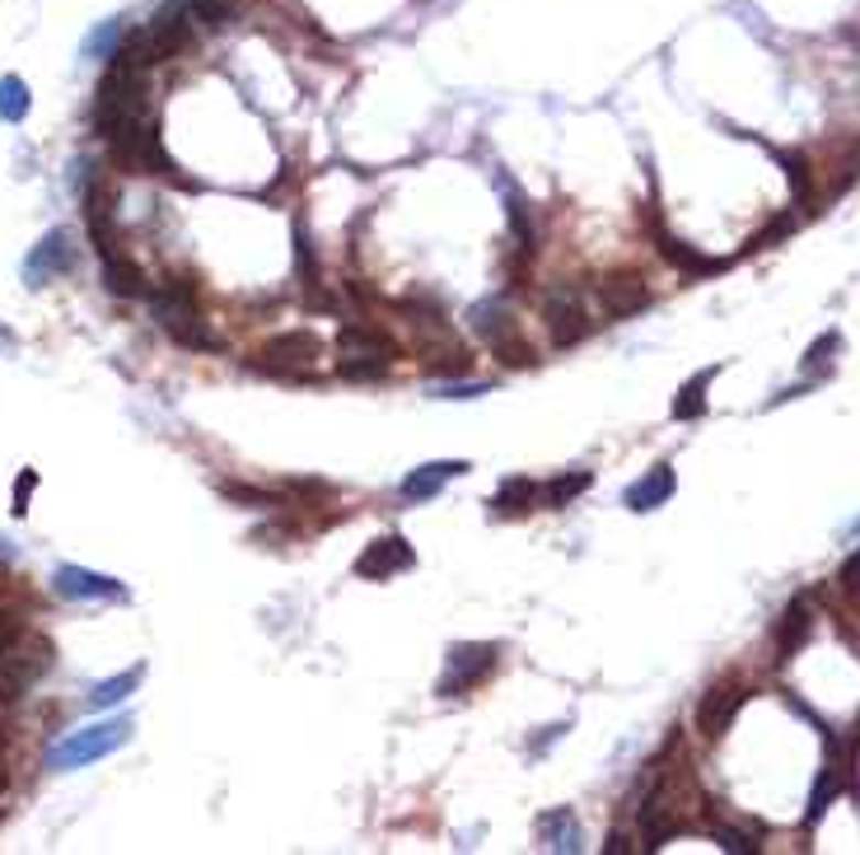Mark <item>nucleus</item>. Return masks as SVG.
<instances>
[{
	"label": "nucleus",
	"mask_w": 860,
	"mask_h": 855,
	"mask_svg": "<svg viewBox=\"0 0 860 855\" xmlns=\"http://www.w3.org/2000/svg\"><path fill=\"white\" fill-rule=\"evenodd\" d=\"M150 304H154V323H160L179 346H187V351L221 346V336L206 328L202 304H197V286H192L187 276H169V281L150 295Z\"/></svg>",
	"instance_id": "f257e3e1"
},
{
	"label": "nucleus",
	"mask_w": 860,
	"mask_h": 855,
	"mask_svg": "<svg viewBox=\"0 0 860 855\" xmlns=\"http://www.w3.org/2000/svg\"><path fill=\"white\" fill-rule=\"evenodd\" d=\"M136 117H146V79L141 71L112 62V71L99 79V94H94V131L108 141L112 131H122Z\"/></svg>",
	"instance_id": "f03ea898"
},
{
	"label": "nucleus",
	"mask_w": 860,
	"mask_h": 855,
	"mask_svg": "<svg viewBox=\"0 0 860 855\" xmlns=\"http://www.w3.org/2000/svg\"><path fill=\"white\" fill-rule=\"evenodd\" d=\"M108 154H112V164L117 169H127V173H173L179 164L164 154V141H160V127H154V117H136V122H127L122 131H112L108 136Z\"/></svg>",
	"instance_id": "7ed1b4c3"
},
{
	"label": "nucleus",
	"mask_w": 860,
	"mask_h": 855,
	"mask_svg": "<svg viewBox=\"0 0 860 855\" xmlns=\"http://www.w3.org/2000/svg\"><path fill=\"white\" fill-rule=\"evenodd\" d=\"M262 355H267V361H258L262 374H277V380H290V384H309L314 380L309 365L323 355V342H319V332H309V328H290L281 336H271Z\"/></svg>",
	"instance_id": "20e7f679"
},
{
	"label": "nucleus",
	"mask_w": 860,
	"mask_h": 855,
	"mask_svg": "<svg viewBox=\"0 0 860 855\" xmlns=\"http://www.w3.org/2000/svg\"><path fill=\"white\" fill-rule=\"evenodd\" d=\"M501 664V650L496 645H482V641H459V645H449V660H444V673H440V697H463V692H473L482 687L486 678L496 673Z\"/></svg>",
	"instance_id": "39448f33"
},
{
	"label": "nucleus",
	"mask_w": 860,
	"mask_h": 855,
	"mask_svg": "<svg viewBox=\"0 0 860 855\" xmlns=\"http://www.w3.org/2000/svg\"><path fill=\"white\" fill-rule=\"evenodd\" d=\"M127 739H131V725L127 720H104V725H89L80 734H71L66 744H56L47 762L56 771H75V767H89V762L108 758V752H117Z\"/></svg>",
	"instance_id": "423d86ee"
},
{
	"label": "nucleus",
	"mask_w": 860,
	"mask_h": 855,
	"mask_svg": "<svg viewBox=\"0 0 860 855\" xmlns=\"http://www.w3.org/2000/svg\"><path fill=\"white\" fill-rule=\"evenodd\" d=\"M542 323L552 346H576L580 336H590V313H584V295L576 286H552L542 295Z\"/></svg>",
	"instance_id": "0eeeda50"
},
{
	"label": "nucleus",
	"mask_w": 860,
	"mask_h": 855,
	"mask_svg": "<svg viewBox=\"0 0 860 855\" xmlns=\"http://www.w3.org/2000/svg\"><path fill=\"white\" fill-rule=\"evenodd\" d=\"M192 10H187V0H164L160 10H154V19L146 24V38H150V47L160 62H169V56H179L192 47Z\"/></svg>",
	"instance_id": "6e6552de"
},
{
	"label": "nucleus",
	"mask_w": 860,
	"mask_h": 855,
	"mask_svg": "<svg viewBox=\"0 0 860 855\" xmlns=\"http://www.w3.org/2000/svg\"><path fill=\"white\" fill-rule=\"evenodd\" d=\"M744 702H749V687H739V683H716L701 692V702H697L701 739H725L730 725L739 720V710H744Z\"/></svg>",
	"instance_id": "1a4fd4ad"
},
{
	"label": "nucleus",
	"mask_w": 860,
	"mask_h": 855,
	"mask_svg": "<svg viewBox=\"0 0 860 855\" xmlns=\"http://www.w3.org/2000/svg\"><path fill=\"white\" fill-rule=\"evenodd\" d=\"M47 664H52V645L47 641H33L29 650L14 645L6 660H0V702H19L47 673Z\"/></svg>",
	"instance_id": "9d476101"
},
{
	"label": "nucleus",
	"mask_w": 860,
	"mask_h": 855,
	"mask_svg": "<svg viewBox=\"0 0 860 855\" xmlns=\"http://www.w3.org/2000/svg\"><path fill=\"white\" fill-rule=\"evenodd\" d=\"M417 566V552L407 538L388 533V538H375L361 556H356V575L361 580H394L398 570H412Z\"/></svg>",
	"instance_id": "9b49d317"
},
{
	"label": "nucleus",
	"mask_w": 860,
	"mask_h": 855,
	"mask_svg": "<svg viewBox=\"0 0 860 855\" xmlns=\"http://www.w3.org/2000/svg\"><path fill=\"white\" fill-rule=\"evenodd\" d=\"M52 585L62 599L71 603H89V599H122V580H112V575H99V570H85V566H56Z\"/></svg>",
	"instance_id": "f8f14e48"
},
{
	"label": "nucleus",
	"mask_w": 860,
	"mask_h": 855,
	"mask_svg": "<svg viewBox=\"0 0 860 855\" xmlns=\"http://www.w3.org/2000/svg\"><path fill=\"white\" fill-rule=\"evenodd\" d=\"M71 263H75V253H71L66 229H52V234L43 238V244H37V248L24 257V281L37 290V286L56 281L62 271H71Z\"/></svg>",
	"instance_id": "ddd939ff"
},
{
	"label": "nucleus",
	"mask_w": 860,
	"mask_h": 855,
	"mask_svg": "<svg viewBox=\"0 0 860 855\" xmlns=\"http://www.w3.org/2000/svg\"><path fill=\"white\" fill-rule=\"evenodd\" d=\"M599 300H603V309H609V313L627 318V313H641L645 304H651V286H645L636 271H609L599 281Z\"/></svg>",
	"instance_id": "4468645a"
},
{
	"label": "nucleus",
	"mask_w": 860,
	"mask_h": 855,
	"mask_svg": "<svg viewBox=\"0 0 860 855\" xmlns=\"http://www.w3.org/2000/svg\"><path fill=\"white\" fill-rule=\"evenodd\" d=\"M809 631H814V608H809V599H791V603H786V612H781L776 631H772V641H776V660H781V664H791L795 654L805 650Z\"/></svg>",
	"instance_id": "2eb2a0df"
},
{
	"label": "nucleus",
	"mask_w": 860,
	"mask_h": 855,
	"mask_svg": "<svg viewBox=\"0 0 860 855\" xmlns=\"http://www.w3.org/2000/svg\"><path fill=\"white\" fill-rule=\"evenodd\" d=\"M655 244H659V257H664V263L678 267V271H688V276H716V271L730 267V257H707V253H697V248L682 244V238H674L669 229H655Z\"/></svg>",
	"instance_id": "dca6fc26"
},
{
	"label": "nucleus",
	"mask_w": 860,
	"mask_h": 855,
	"mask_svg": "<svg viewBox=\"0 0 860 855\" xmlns=\"http://www.w3.org/2000/svg\"><path fill=\"white\" fill-rule=\"evenodd\" d=\"M678 491V477H674V468L669 463H655L645 477H636V482L627 487V510H636V514H651V510H659L669 495Z\"/></svg>",
	"instance_id": "f3484780"
},
{
	"label": "nucleus",
	"mask_w": 860,
	"mask_h": 855,
	"mask_svg": "<svg viewBox=\"0 0 860 855\" xmlns=\"http://www.w3.org/2000/svg\"><path fill=\"white\" fill-rule=\"evenodd\" d=\"M467 472V463H459V459H444V463H421L417 472H407L402 477V501H430V495H440L444 491V482L449 477H463Z\"/></svg>",
	"instance_id": "a211bd4d"
},
{
	"label": "nucleus",
	"mask_w": 860,
	"mask_h": 855,
	"mask_svg": "<svg viewBox=\"0 0 860 855\" xmlns=\"http://www.w3.org/2000/svg\"><path fill=\"white\" fill-rule=\"evenodd\" d=\"M477 355L467 351L463 342H440V346H426L421 351V370L430 380H463L467 370H473Z\"/></svg>",
	"instance_id": "6ab92c4d"
},
{
	"label": "nucleus",
	"mask_w": 860,
	"mask_h": 855,
	"mask_svg": "<svg viewBox=\"0 0 860 855\" xmlns=\"http://www.w3.org/2000/svg\"><path fill=\"white\" fill-rule=\"evenodd\" d=\"M104 286H108V295H117V300H141V295H150L146 271L136 267L127 253H108L104 257Z\"/></svg>",
	"instance_id": "aec40b11"
},
{
	"label": "nucleus",
	"mask_w": 860,
	"mask_h": 855,
	"mask_svg": "<svg viewBox=\"0 0 860 855\" xmlns=\"http://www.w3.org/2000/svg\"><path fill=\"white\" fill-rule=\"evenodd\" d=\"M501 192H505V215H510V238H515V248H519V257H534L538 253V234H534V215H529V202H524V192L505 178L501 183Z\"/></svg>",
	"instance_id": "412c9836"
},
{
	"label": "nucleus",
	"mask_w": 860,
	"mask_h": 855,
	"mask_svg": "<svg viewBox=\"0 0 860 855\" xmlns=\"http://www.w3.org/2000/svg\"><path fill=\"white\" fill-rule=\"evenodd\" d=\"M538 501H542V487L534 482V477H510V482H501V491L492 495V514H510V520H519V514H529Z\"/></svg>",
	"instance_id": "4be33fe9"
},
{
	"label": "nucleus",
	"mask_w": 860,
	"mask_h": 855,
	"mask_svg": "<svg viewBox=\"0 0 860 855\" xmlns=\"http://www.w3.org/2000/svg\"><path fill=\"white\" fill-rule=\"evenodd\" d=\"M467 328H473L486 346L501 342V336H515V332H519L515 318H510V309H505L501 300H482V304H473V313H467Z\"/></svg>",
	"instance_id": "5701e85b"
},
{
	"label": "nucleus",
	"mask_w": 860,
	"mask_h": 855,
	"mask_svg": "<svg viewBox=\"0 0 860 855\" xmlns=\"http://www.w3.org/2000/svg\"><path fill=\"white\" fill-rule=\"evenodd\" d=\"M337 346H342L346 355H398L394 336L379 332V328H369V323H346V328L337 332Z\"/></svg>",
	"instance_id": "b1692460"
},
{
	"label": "nucleus",
	"mask_w": 860,
	"mask_h": 855,
	"mask_svg": "<svg viewBox=\"0 0 860 855\" xmlns=\"http://www.w3.org/2000/svg\"><path fill=\"white\" fill-rule=\"evenodd\" d=\"M538 837L547 851H580V823L571 809H552L538 819Z\"/></svg>",
	"instance_id": "393cba45"
},
{
	"label": "nucleus",
	"mask_w": 860,
	"mask_h": 855,
	"mask_svg": "<svg viewBox=\"0 0 860 855\" xmlns=\"http://www.w3.org/2000/svg\"><path fill=\"white\" fill-rule=\"evenodd\" d=\"M711 380H716V365L692 374V380L678 388V397H674V421H697V416H707V388H711Z\"/></svg>",
	"instance_id": "a878e982"
},
{
	"label": "nucleus",
	"mask_w": 860,
	"mask_h": 855,
	"mask_svg": "<svg viewBox=\"0 0 860 855\" xmlns=\"http://www.w3.org/2000/svg\"><path fill=\"white\" fill-rule=\"evenodd\" d=\"M594 487V472L590 468H576V472H561V477H552V482H547L542 487V505L547 510H561V505H571L576 501V495H584V491H590Z\"/></svg>",
	"instance_id": "bb28decb"
},
{
	"label": "nucleus",
	"mask_w": 860,
	"mask_h": 855,
	"mask_svg": "<svg viewBox=\"0 0 860 855\" xmlns=\"http://www.w3.org/2000/svg\"><path fill=\"white\" fill-rule=\"evenodd\" d=\"M337 374L351 384H375V380H388V374H394V355H342Z\"/></svg>",
	"instance_id": "cd10ccee"
},
{
	"label": "nucleus",
	"mask_w": 860,
	"mask_h": 855,
	"mask_svg": "<svg viewBox=\"0 0 860 855\" xmlns=\"http://www.w3.org/2000/svg\"><path fill=\"white\" fill-rule=\"evenodd\" d=\"M141 664L127 669V673H117V678H104V683H94L89 687V710H108L117 702H127V692H136V683H141Z\"/></svg>",
	"instance_id": "c85d7f7f"
},
{
	"label": "nucleus",
	"mask_w": 860,
	"mask_h": 855,
	"mask_svg": "<svg viewBox=\"0 0 860 855\" xmlns=\"http://www.w3.org/2000/svg\"><path fill=\"white\" fill-rule=\"evenodd\" d=\"M33 108L29 85L19 75H0V122H24Z\"/></svg>",
	"instance_id": "c756f323"
},
{
	"label": "nucleus",
	"mask_w": 860,
	"mask_h": 855,
	"mask_svg": "<svg viewBox=\"0 0 860 855\" xmlns=\"http://www.w3.org/2000/svg\"><path fill=\"white\" fill-rule=\"evenodd\" d=\"M776 159H781V169H786V178H791V196H795V202H809V192H814L809 159L799 150H776Z\"/></svg>",
	"instance_id": "7c9ffc66"
},
{
	"label": "nucleus",
	"mask_w": 860,
	"mask_h": 855,
	"mask_svg": "<svg viewBox=\"0 0 860 855\" xmlns=\"http://www.w3.org/2000/svg\"><path fill=\"white\" fill-rule=\"evenodd\" d=\"M290 234H295V271H300V281H304L309 290H319V263H314V244H309L304 215H295V225H290Z\"/></svg>",
	"instance_id": "2f4dec72"
},
{
	"label": "nucleus",
	"mask_w": 860,
	"mask_h": 855,
	"mask_svg": "<svg viewBox=\"0 0 860 855\" xmlns=\"http://www.w3.org/2000/svg\"><path fill=\"white\" fill-rule=\"evenodd\" d=\"M492 351H496V361L510 365V370H534V365H538V351L524 342L519 332H515V336H501V342H492Z\"/></svg>",
	"instance_id": "473e14b6"
},
{
	"label": "nucleus",
	"mask_w": 860,
	"mask_h": 855,
	"mask_svg": "<svg viewBox=\"0 0 860 855\" xmlns=\"http://www.w3.org/2000/svg\"><path fill=\"white\" fill-rule=\"evenodd\" d=\"M221 495H225V501H234V505H248V510H277L281 505L277 491H258L248 482H221Z\"/></svg>",
	"instance_id": "72a5a7b5"
},
{
	"label": "nucleus",
	"mask_w": 860,
	"mask_h": 855,
	"mask_svg": "<svg viewBox=\"0 0 860 855\" xmlns=\"http://www.w3.org/2000/svg\"><path fill=\"white\" fill-rule=\"evenodd\" d=\"M832 351H842V336H837V332H824V336H818V342L805 351V361H799V365H805V370H814L818 380H824V374H828V365H832Z\"/></svg>",
	"instance_id": "f704fd0d"
},
{
	"label": "nucleus",
	"mask_w": 860,
	"mask_h": 855,
	"mask_svg": "<svg viewBox=\"0 0 860 855\" xmlns=\"http://www.w3.org/2000/svg\"><path fill=\"white\" fill-rule=\"evenodd\" d=\"M711 837H716V846H720V851H730V855H757V837H753V832H744V827L720 823V827L711 832Z\"/></svg>",
	"instance_id": "c9c22d12"
},
{
	"label": "nucleus",
	"mask_w": 860,
	"mask_h": 855,
	"mask_svg": "<svg viewBox=\"0 0 860 855\" xmlns=\"http://www.w3.org/2000/svg\"><path fill=\"white\" fill-rule=\"evenodd\" d=\"M187 10H192V19L197 24H206V29H225L229 24V0H187Z\"/></svg>",
	"instance_id": "e433bc0d"
},
{
	"label": "nucleus",
	"mask_w": 860,
	"mask_h": 855,
	"mask_svg": "<svg viewBox=\"0 0 860 855\" xmlns=\"http://www.w3.org/2000/svg\"><path fill=\"white\" fill-rule=\"evenodd\" d=\"M837 790H842V781H837V771L828 767L824 777H818V785H814V800H809V823H818V819H824V809L832 804V794H837Z\"/></svg>",
	"instance_id": "4c0bfd02"
},
{
	"label": "nucleus",
	"mask_w": 860,
	"mask_h": 855,
	"mask_svg": "<svg viewBox=\"0 0 860 855\" xmlns=\"http://www.w3.org/2000/svg\"><path fill=\"white\" fill-rule=\"evenodd\" d=\"M117 43H122V24H117V19H108L99 33H89L85 52H89V56H117Z\"/></svg>",
	"instance_id": "58836bf2"
},
{
	"label": "nucleus",
	"mask_w": 860,
	"mask_h": 855,
	"mask_svg": "<svg viewBox=\"0 0 860 855\" xmlns=\"http://www.w3.org/2000/svg\"><path fill=\"white\" fill-rule=\"evenodd\" d=\"M19 635H24V622H19L14 612H0V660L19 645Z\"/></svg>",
	"instance_id": "ea45409f"
},
{
	"label": "nucleus",
	"mask_w": 860,
	"mask_h": 855,
	"mask_svg": "<svg viewBox=\"0 0 860 855\" xmlns=\"http://www.w3.org/2000/svg\"><path fill=\"white\" fill-rule=\"evenodd\" d=\"M837 585H842V589L851 594V599L860 603V552H851V556H847V566L837 570Z\"/></svg>",
	"instance_id": "a19ab883"
},
{
	"label": "nucleus",
	"mask_w": 860,
	"mask_h": 855,
	"mask_svg": "<svg viewBox=\"0 0 860 855\" xmlns=\"http://www.w3.org/2000/svg\"><path fill=\"white\" fill-rule=\"evenodd\" d=\"M33 487H37V472L29 468V472H24V482H14V505H10V510L19 514V520L29 514V495H33Z\"/></svg>",
	"instance_id": "79ce46f5"
},
{
	"label": "nucleus",
	"mask_w": 860,
	"mask_h": 855,
	"mask_svg": "<svg viewBox=\"0 0 860 855\" xmlns=\"http://www.w3.org/2000/svg\"><path fill=\"white\" fill-rule=\"evenodd\" d=\"M482 393H492V384H449L444 393H436V397H482Z\"/></svg>",
	"instance_id": "37998d69"
},
{
	"label": "nucleus",
	"mask_w": 860,
	"mask_h": 855,
	"mask_svg": "<svg viewBox=\"0 0 860 855\" xmlns=\"http://www.w3.org/2000/svg\"><path fill=\"white\" fill-rule=\"evenodd\" d=\"M603 851H609V855H617V851H627V842H622L617 832H613V837H609V846H603Z\"/></svg>",
	"instance_id": "c03bdc74"
},
{
	"label": "nucleus",
	"mask_w": 860,
	"mask_h": 855,
	"mask_svg": "<svg viewBox=\"0 0 860 855\" xmlns=\"http://www.w3.org/2000/svg\"><path fill=\"white\" fill-rule=\"evenodd\" d=\"M6 785H10V767H6V762H0V790H6Z\"/></svg>",
	"instance_id": "a18cd8bd"
},
{
	"label": "nucleus",
	"mask_w": 860,
	"mask_h": 855,
	"mask_svg": "<svg viewBox=\"0 0 860 855\" xmlns=\"http://www.w3.org/2000/svg\"><path fill=\"white\" fill-rule=\"evenodd\" d=\"M0 346H10V332H0Z\"/></svg>",
	"instance_id": "49530a36"
},
{
	"label": "nucleus",
	"mask_w": 860,
	"mask_h": 855,
	"mask_svg": "<svg viewBox=\"0 0 860 855\" xmlns=\"http://www.w3.org/2000/svg\"><path fill=\"white\" fill-rule=\"evenodd\" d=\"M856 533H860V520H856Z\"/></svg>",
	"instance_id": "de8ad7c7"
}]
</instances>
